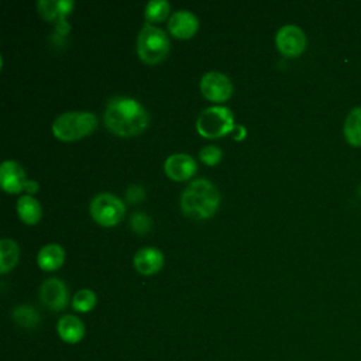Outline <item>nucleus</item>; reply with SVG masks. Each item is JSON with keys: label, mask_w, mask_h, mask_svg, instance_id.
Instances as JSON below:
<instances>
[{"label": "nucleus", "mask_w": 361, "mask_h": 361, "mask_svg": "<svg viewBox=\"0 0 361 361\" xmlns=\"http://www.w3.org/2000/svg\"><path fill=\"white\" fill-rule=\"evenodd\" d=\"M221 155H223L221 149L216 145H206L199 152V158L202 159V162L207 165H216L217 162H220Z\"/></svg>", "instance_id": "b1692460"}, {"label": "nucleus", "mask_w": 361, "mask_h": 361, "mask_svg": "<svg viewBox=\"0 0 361 361\" xmlns=\"http://www.w3.org/2000/svg\"><path fill=\"white\" fill-rule=\"evenodd\" d=\"M196 169V161L190 155L182 152L169 155L164 162V171L172 180H186L195 175Z\"/></svg>", "instance_id": "9b49d317"}, {"label": "nucleus", "mask_w": 361, "mask_h": 361, "mask_svg": "<svg viewBox=\"0 0 361 361\" xmlns=\"http://www.w3.org/2000/svg\"><path fill=\"white\" fill-rule=\"evenodd\" d=\"M20 250L16 241L11 238L0 240V272L6 274L14 268L18 261Z\"/></svg>", "instance_id": "a211bd4d"}, {"label": "nucleus", "mask_w": 361, "mask_h": 361, "mask_svg": "<svg viewBox=\"0 0 361 361\" xmlns=\"http://www.w3.org/2000/svg\"><path fill=\"white\" fill-rule=\"evenodd\" d=\"M235 128L234 116L226 106H210L200 111L196 120V130L207 138H219Z\"/></svg>", "instance_id": "39448f33"}, {"label": "nucleus", "mask_w": 361, "mask_h": 361, "mask_svg": "<svg viewBox=\"0 0 361 361\" xmlns=\"http://www.w3.org/2000/svg\"><path fill=\"white\" fill-rule=\"evenodd\" d=\"M38 11L39 14L48 20V21H56L58 23V31L61 34H65L69 31V25L65 21V16L71 13L73 7L72 0H39L38 4Z\"/></svg>", "instance_id": "9d476101"}, {"label": "nucleus", "mask_w": 361, "mask_h": 361, "mask_svg": "<svg viewBox=\"0 0 361 361\" xmlns=\"http://www.w3.org/2000/svg\"><path fill=\"white\" fill-rule=\"evenodd\" d=\"M202 94L212 102H226L233 94V83L221 72H207L200 79Z\"/></svg>", "instance_id": "0eeeda50"}, {"label": "nucleus", "mask_w": 361, "mask_h": 361, "mask_svg": "<svg viewBox=\"0 0 361 361\" xmlns=\"http://www.w3.org/2000/svg\"><path fill=\"white\" fill-rule=\"evenodd\" d=\"M275 44L283 55L298 56L306 48V35L298 25L286 24L278 30Z\"/></svg>", "instance_id": "1a4fd4ad"}, {"label": "nucleus", "mask_w": 361, "mask_h": 361, "mask_svg": "<svg viewBox=\"0 0 361 361\" xmlns=\"http://www.w3.org/2000/svg\"><path fill=\"white\" fill-rule=\"evenodd\" d=\"M27 175L24 168L16 161H4L0 166V183L8 193H18L27 188Z\"/></svg>", "instance_id": "f8f14e48"}, {"label": "nucleus", "mask_w": 361, "mask_h": 361, "mask_svg": "<svg viewBox=\"0 0 361 361\" xmlns=\"http://www.w3.org/2000/svg\"><path fill=\"white\" fill-rule=\"evenodd\" d=\"M220 204V193L217 188L207 179L199 178L192 180L180 196L182 212L195 220L212 217Z\"/></svg>", "instance_id": "f03ea898"}, {"label": "nucleus", "mask_w": 361, "mask_h": 361, "mask_svg": "<svg viewBox=\"0 0 361 361\" xmlns=\"http://www.w3.org/2000/svg\"><path fill=\"white\" fill-rule=\"evenodd\" d=\"M17 213L24 223L35 224L42 216V207L34 196L23 195L17 202Z\"/></svg>", "instance_id": "f3484780"}, {"label": "nucleus", "mask_w": 361, "mask_h": 361, "mask_svg": "<svg viewBox=\"0 0 361 361\" xmlns=\"http://www.w3.org/2000/svg\"><path fill=\"white\" fill-rule=\"evenodd\" d=\"M25 190H27L28 193H35V192L38 190V183H37L35 180H28Z\"/></svg>", "instance_id": "a878e982"}, {"label": "nucleus", "mask_w": 361, "mask_h": 361, "mask_svg": "<svg viewBox=\"0 0 361 361\" xmlns=\"http://www.w3.org/2000/svg\"><path fill=\"white\" fill-rule=\"evenodd\" d=\"M130 226H131L133 231H135L138 234H144V233H148L151 230L152 221H151L149 216H147L142 212H138V213H134L130 217Z\"/></svg>", "instance_id": "5701e85b"}, {"label": "nucleus", "mask_w": 361, "mask_h": 361, "mask_svg": "<svg viewBox=\"0 0 361 361\" xmlns=\"http://www.w3.org/2000/svg\"><path fill=\"white\" fill-rule=\"evenodd\" d=\"M97 124L99 118L92 111H66L54 120L52 133L58 140L75 141L89 135Z\"/></svg>", "instance_id": "7ed1b4c3"}, {"label": "nucleus", "mask_w": 361, "mask_h": 361, "mask_svg": "<svg viewBox=\"0 0 361 361\" xmlns=\"http://www.w3.org/2000/svg\"><path fill=\"white\" fill-rule=\"evenodd\" d=\"M345 140L354 145L361 147V107L353 109L344 123Z\"/></svg>", "instance_id": "6ab92c4d"}, {"label": "nucleus", "mask_w": 361, "mask_h": 361, "mask_svg": "<svg viewBox=\"0 0 361 361\" xmlns=\"http://www.w3.org/2000/svg\"><path fill=\"white\" fill-rule=\"evenodd\" d=\"M168 28L169 32L176 38H190L199 28V20L189 10H178L171 14Z\"/></svg>", "instance_id": "ddd939ff"}, {"label": "nucleus", "mask_w": 361, "mask_h": 361, "mask_svg": "<svg viewBox=\"0 0 361 361\" xmlns=\"http://www.w3.org/2000/svg\"><path fill=\"white\" fill-rule=\"evenodd\" d=\"M89 210L96 223L104 227H111L123 219L126 206L124 202L116 195L103 192L92 199Z\"/></svg>", "instance_id": "423d86ee"}, {"label": "nucleus", "mask_w": 361, "mask_h": 361, "mask_svg": "<svg viewBox=\"0 0 361 361\" xmlns=\"http://www.w3.org/2000/svg\"><path fill=\"white\" fill-rule=\"evenodd\" d=\"M65 261V251L59 244H47L44 245L37 255L38 267L44 271H55Z\"/></svg>", "instance_id": "dca6fc26"}, {"label": "nucleus", "mask_w": 361, "mask_h": 361, "mask_svg": "<svg viewBox=\"0 0 361 361\" xmlns=\"http://www.w3.org/2000/svg\"><path fill=\"white\" fill-rule=\"evenodd\" d=\"M169 11H171V4L166 0H151L145 6L144 16L147 21L157 23V21L165 20Z\"/></svg>", "instance_id": "412c9836"}, {"label": "nucleus", "mask_w": 361, "mask_h": 361, "mask_svg": "<svg viewBox=\"0 0 361 361\" xmlns=\"http://www.w3.org/2000/svg\"><path fill=\"white\" fill-rule=\"evenodd\" d=\"M133 264L140 274L152 275L162 268L164 255L155 247H142L135 252L133 258Z\"/></svg>", "instance_id": "4468645a"}, {"label": "nucleus", "mask_w": 361, "mask_h": 361, "mask_svg": "<svg viewBox=\"0 0 361 361\" xmlns=\"http://www.w3.org/2000/svg\"><path fill=\"white\" fill-rule=\"evenodd\" d=\"M126 197L130 203H138L145 197V190L140 185H131L126 192Z\"/></svg>", "instance_id": "393cba45"}, {"label": "nucleus", "mask_w": 361, "mask_h": 361, "mask_svg": "<svg viewBox=\"0 0 361 361\" xmlns=\"http://www.w3.org/2000/svg\"><path fill=\"white\" fill-rule=\"evenodd\" d=\"M83 322L73 314H63L56 323V333L59 338L68 344H76L85 337Z\"/></svg>", "instance_id": "2eb2a0df"}, {"label": "nucleus", "mask_w": 361, "mask_h": 361, "mask_svg": "<svg viewBox=\"0 0 361 361\" xmlns=\"http://www.w3.org/2000/svg\"><path fill=\"white\" fill-rule=\"evenodd\" d=\"M11 317L18 326L24 329H34L39 323L38 312L30 305H20L14 307L11 312Z\"/></svg>", "instance_id": "aec40b11"}, {"label": "nucleus", "mask_w": 361, "mask_h": 361, "mask_svg": "<svg viewBox=\"0 0 361 361\" xmlns=\"http://www.w3.org/2000/svg\"><path fill=\"white\" fill-rule=\"evenodd\" d=\"M96 302H97V298L92 289H80L75 293L72 299V307L76 312L86 313L96 306Z\"/></svg>", "instance_id": "4be33fe9"}, {"label": "nucleus", "mask_w": 361, "mask_h": 361, "mask_svg": "<svg viewBox=\"0 0 361 361\" xmlns=\"http://www.w3.org/2000/svg\"><path fill=\"white\" fill-rule=\"evenodd\" d=\"M39 300L52 312L63 310L69 300L68 286L59 278H48L39 286Z\"/></svg>", "instance_id": "6e6552de"}, {"label": "nucleus", "mask_w": 361, "mask_h": 361, "mask_svg": "<svg viewBox=\"0 0 361 361\" xmlns=\"http://www.w3.org/2000/svg\"><path fill=\"white\" fill-rule=\"evenodd\" d=\"M104 123L118 137H134L148 127L149 114L138 100L127 96H114L107 102Z\"/></svg>", "instance_id": "f257e3e1"}, {"label": "nucleus", "mask_w": 361, "mask_h": 361, "mask_svg": "<svg viewBox=\"0 0 361 361\" xmlns=\"http://www.w3.org/2000/svg\"><path fill=\"white\" fill-rule=\"evenodd\" d=\"M169 38L164 30L145 23L137 37L138 56L147 63L161 62L169 52Z\"/></svg>", "instance_id": "20e7f679"}]
</instances>
